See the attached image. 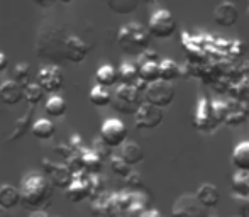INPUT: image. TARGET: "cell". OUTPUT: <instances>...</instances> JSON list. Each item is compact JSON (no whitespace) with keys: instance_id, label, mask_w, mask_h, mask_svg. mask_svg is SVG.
Wrapping results in <instances>:
<instances>
[{"instance_id":"cell-1","label":"cell","mask_w":249,"mask_h":217,"mask_svg":"<svg viewBox=\"0 0 249 217\" xmlns=\"http://www.w3.org/2000/svg\"><path fill=\"white\" fill-rule=\"evenodd\" d=\"M20 194V204L31 212L34 211H44L48 207L53 197V185L48 181V178L43 173H33L26 175L22 180V185L19 188Z\"/></svg>"},{"instance_id":"cell-2","label":"cell","mask_w":249,"mask_h":217,"mask_svg":"<svg viewBox=\"0 0 249 217\" xmlns=\"http://www.w3.org/2000/svg\"><path fill=\"white\" fill-rule=\"evenodd\" d=\"M151 43V36L142 24L139 22H127L119 29L117 33V44L124 53L127 54H142L148 51Z\"/></svg>"},{"instance_id":"cell-3","label":"cell","mask_w":249,"mask_h":217,"mask_svg":"<svg viewBox=\"0 0 249 217\" xmlns=\"http://www.w3.org/2000/svg\"><path fill=\"white\" fill-rule=\"evenodd\" d=\"M66 34L61 29H46L41 31L36 43V53L39 58L48 59H63V43Z\"/></svg>"},{"instance_id":"cell-4","label":"cell","mask_w":249,"mask_h":217,"mask_svg":"<svg viewBox=\"0 0 249 217\" xmlns=\"http://www.w3.org/2000/svg\"><path fill=\"white\" fill-rule=\"evenodd\" d=\"M142 102H144L142 93L138 92L134 87L129 85H119L115 89V92L112 93L110 100L114 110L124 115H134L138 112V108L142 106Z\"/></svg>"},{"instance_id":"cell-5","label":"cell","mask_w":249,"mask_h":217,"mask_svg":"<svg viewBox=\"0 0 249 217\" xmlns=\"http://www.w3.org/2000/svg\"><path fill=\"white\" fill-rule=\"evenodd\" d=\"M146 29H148L149 36L158 37V39H168V37L173 36L175 31H177V20L171 16L170 10L158 9L151 14Z\"/></svg>"},{"instance_id":"cell-6","label":"cell","mask_w":249,"mask_h":217,"mask_svg":"<svg viewBox=\"0 0 249 217\" xmlns=\"http://www.w3.org/2000/svg\"><path fill=\"white\" fill-rule=\"evenodd\" d=\"M142 99H144L146 104L163 110L164 107L171 106V102L175 100L173 83L161 82V80H158V82H154V83H149V85L146 87L144 93H142Z\"/></svg>"},{"instance_id":"cell-7","label":"cell","mask_w":249,"mask_h":217,"mask_svg":"<svg viewBox=\"0 0 249 217\" xmlns=\"http://www.w3.org/2000/svg\"><path fill=\"white\" fill-rule=\"evenodd\" d=\"M100 141L108 148H121L127 141V127L121 119L110 117L100 127Z\"/></svg>"},{"instance_id":"cell-8","label":"cell","mask_w":249,"mask_h":217,"mask_svg":"<svg viewBox=\"0 0 249 217\" xmlns=\"http://www.w3.org/2000/svg\"><path fill=\"white\" fill-rule=\"evenodd\" d=\"M37 85L41 87L44 93H51L56 95L65 85V75H63L61 68L56 65H48L37 72Z\"/></svg>"},{"instance_id":"cell-9","label":"cell","mask_w":249,"mask_h":217,"mask_svg":"<svg viewBox=\"0 0 249 217\" xmlns=\"http://www.w3.org/2000/svg\"><path fill=\"white\" fill-rule=\"evenodd\" d=\"M41 163H43V171L46 175L48 181L54 187L61 188V190H66L73 180V173L68 170V166L65 163H56L48 158H43Z\"/></svg>"},{"instance_id":"cell-10","label":"cell","mask_w":249,"mask_h":217,"mask_svg":"<svg viewBox=\"0 0 249 217\" xmlns=\"http://www.w3.org/2000/svg\"><path fill=\"white\" fill-rule=\"evenodd\" d=\"M171 217H209V209L203 207L195 195H181L171 207Z\"/></svg>"},{"instance_id":"cell-11","label":"cell","mask_w":249,"mask_h":217,"mask_svg":"<svg viewBox=\"0 0 249 217\" xmlns=\"http://www.w3.org/2000/svg\"><path fill=\"white\" fill-rule=\"evenodd\" d=\"M136 66H138L139 80L144 82L146 85L160 80V59L154 51H144L142 54H139Z\"/></svg>"},{"instance_id":"cell-12","label":"cell","mask_w":249,"mask_h":217,"mask_svg":"<svg viewBox=\"0 0 249 217\" xmlns=\"http://www.w3.org/2000/svg\"><path fill=\"white\" fill-rule=\"evenodd\" d=\"M163 110L154 106L142 102V106L138 108V112L134 114L136 127L141 131H149V129H156L158 126L163 122Z\"/></svg>"},{"instance_id":"cell-13","label":"cell","mask_w":249,"mask_h":217,"mask_svg":"<svg viewBox=\"0 0 249 217\" xmlns=\"http://www.w3.org/2000/svg\"><path fill=\"white\" fill-rule=\"evenodd\" d=\"M65 197L73 204H78L87 199H90V187H89V173L78 171L73 173V180L65 190Z\"/></svg>"},{"instance_id":"cell-14","label":"cell","mask_w":249,"mask_h":217,"mask_svg":"<svg viewBox=\"0 0 249 217\" xmlns=\"http://www.w3.org/2000/svg\"><path fill=\"white\" fill-rule=\"evenodd\" d=\"M90 53V46L78 36H66L63 43V59L71 63H82Z\"/></svg>"},{"instance_id":"cell-15","label":"cell","mask_w":249,"mask_h":217,"mask_svg":"<svg viewBox=\"0 0 249 217\" xmlns=\"http://www.w3.org/2000/svg\"><path fill=\"white\" fill-rule=\"evenodd\" d=\"M237 19H239V10L232 2L219 3L213 10V20L220 27H232L237 22Z\"/></svg>"},{"instance_id":"cell-16","label":"cell","mask_w":249,"mask_h":217,"mask_svg":"<svg viewBox=\"0 0 249 217\" xmlns=\"http://www.w3.org/2000/svg\"><path fill=\"white\" fill-rule=\"evenodd\" d=\"M24 99V89L14 80H3L0 83V100L5 106H17Z\"/></svg>"},{"instance_id":"cell-17","label":"cell","mask_w":249,"mask_h":217,"mask_svg":"<svg viewBox=\"0 0 249 217\" xmlns=\"http://www.w3.org/2000/svg\"><path fill=\"white\" fill-rule=\"evenodd\" d=\"M249 115V108L248 104L243 102H226V117H224V122L229 126H239L243 124Z\"/></svg>"},{"instance_id":"cell-18","label":"cell","mask_w":249,"mask_h":217,"mask_svg":"<svg viewBox=\"0 0 249 217\" xmlns=\"http://www.w3.org/2000/svg\"><path fill=\"white\" fill-rule=\"evenodd\" d=\"M212 108H210V100L207 97H200L197 104V110H195L194 124L200 131H209L212 127Z\"/></svg>"},{"instance_id":"cell-19","label":"cell","mask_w":249,"mask_h":217,"mask_svg":"<svg viewBox=\"0 0 249 217\" xmlns=\"http://www.w3.org/2000/svg\"><path fill=\"white\" fill-rule=\"evenodd\" d=\"M34 110L36 108L31 107L29 110L26 112V114L22 115V117H19L16 121V124H14V129L9 132V136H7V143H14V141H19L22 136H26L27 132L31 131V127H33V117H34Z\"/></svg>"},{"instance_id":"cell-20","label":"cell","mask_w":249,"mask_h":217,"mask_svg":"<svg viewBox=\"0 0 249 217\" xmlns=\"http://www.w3.org/2000/svg\"><path fill=\"white\" fill-rule=\"evenodd\" d=\"M121 156L122 160H124L125 164H129V166H136V164H139L144 160V151H142V148L138 145V143L134 141H125L124 145L121 146Z\"/></svg>"},{"instance_id":"cell-21","label":"cell","mask_w":249,"mask_h":217,"mask_svg":"<svg viewBox=\"0 0 249 217\" xmlns=\"http://www.w3.org/2000/svg\"><path fill=\"white\" fill-rule=\"evenodd\" d=\"M195 197H197V200L205 209L217 207V204H219V200H220L219 190H217V187H215V185H212V183H203V185H200L198 190H197V194H195Z\"/></svg>"},{"instance_id":"cell-22","label":"cell","mask_w":249,"mask_h":217,"mask_svg":"<svg viewBox=\"0 0 249 217\" xmlns=\"http://www.w3.org/2000/svg\"><path fill=\"white\" fill-rule=\"evenodd\" d=\"M231 160L237 171L249 173V141H241L239 145L234 146Z\"/></svg>"},{"instance_id":"cell-23","label":"cell","mask_w":249,"mask_h":217,"mask_svg":"<svg viewBox=\"0 0 249 217\" xmlns=\"http://www.w3.org/2000/svg\"><path fill=\"white\" fill-rule=\"evenodd\" d=\"M80 162H82V168L85 173L89 175H99V171L104 166V162L92 151L90 148H83L78 151Z\"/></svg>"},{"instance_id":"cell-24","label":"cell","mask_w":249,"mask_h":217,"mask_svg":"<svg viewBox=\"0 0 249 217\" xmlns=\"http://www.w3.org/2000/svg\"><path fill=\"white\" fill-rule=\"evenodd\" d=\"M31 134L36 139H41V141H48L53 136L56 134V126L51 119L48 117H41L36 119L33 122V127H31Z\"/></svg>"},{"instance_id":"cell-25","label":"cell","mask_w":249,"mask_h":217,"mask_svg":"<svg viewBox=\"0 0 249 217\" xmlns=\"http://www.w3.org/2000/svg\"><path fill=\"white\" fill-rule=\"evenodd\" d=\"M20 204V194L19 188H16L10 183L0 185V207L10 211V209H16Z\"/></svg>"},{"instance_id":"cell-26","label":"cell","mask_w":249,"mask_h":217,"mask_svg":"<svg viewBox=\"0 0 249 217\" xmlns=\"http://www.w3.org/2000/svg\"><path fill=\"white\" fill-rule=\"evenodd\" d=\"M95 80L97 85L104 87V89H110L115 83L119 82L117 76V68H114L112 65H102L95 73Z\"/></svg>"},{"instance_id":"cell-27","label":"cell","mask_w":249,"mask_h":217,"mask_svg":"<svg viewBox=\"0 0 249 217\" xmlns=\"http://www.w3.org/2000/svg\"><path fill=\"white\" fill-rule=\"evenodd\" d=\"M117 76H119L121 85L134 87V83L139 80L138 66H136V63H129V61L122 63V65L117 68Z\"/></svg>"},{"instance_id":"cell-28","label":"cell","mask_w":249,"mask_h":217,"mask_svg":"<svg viewBox=\"0 0 249 217\" xmlns=\"http://www.w3.org/2000/svg\"><path fill=\"white\" fill-rule=\"evenodd\" d=\"M180 76V65L173 59L166 58L160 61V80L161 82L171 83Z\"/></svg>"},{"instance_id":"cell-29","label":"cell","mask_w":249,"mask_h":217,"mask_svg":"<svg viewBox=\"0 0 249 217\" xmlns=\"http://www.w3.org/2000/svg\"><path fill=\"white\" fill-rule=\"evenodd\" d=\"M66 100L59 95H51L48 99V102L44 104V110H46L48 117H53V119H58V117H63L66 114Z\"/></svg>"},{"instance_id":"cell-30","label":"cell","mask_w":249,"mask_h":217,"mask_svg":"<svg viewBox=\"0 0 249 217\" xmlns=\"http://www.w3.org/2000/svg\"><path fill=\"white\" fill-rule=\"evenodd\" d=\"M89 100L92 106L95 107H107L110 106V100H112V93L108 89H104V87L95 85L89 93Z\"/></svg>"},{"instance_id":"cell-31","label":"cell","mask_w":249,"mask_h":217,"mask_svg":"<svg viewBox=\"0 0 249 217\" xmlns=\"http://www.w3.org/2000/svg\"><path fill=\"white\" fill-rule=\"evenodd\" d=\"M232 188L236 195L243 199H249V173L236 171V175L232 177Z\"/></svg>"},{"instance_id":"cell-32","label":"cell","mask_w":249,"mask_h":217,"mask_svg":"<svg viewBox=\"0 0 249 217\" xmlns=\"http://www.w3.org/2000/svg\"><path fill=\"white\" fill-rule=\"evenodd\" d=\"M229 93L232 95V99L236 100V102L248 104L249 102V78H243L237 83H234L229 89Z\"/></svg>"},{"instance_id":"cell-33","label":"cell","mask_w":249,"mask_h":217,"mask_svg":"<svg viewBox=\"0 0 249 217\" xmlns=\"http://www.w3.org/2000/svg\"><path fill=\"white\" fill-rule=\"evenodd\" d=\"M44 92L41 90V87L37 83H29L24 87V100L29 104L31 107H36L37 104L43 102Z\"/></svg>"},{"instance_id":"cell-34","label":"cell","mask_w":249,"mask_h":217,"mask_svg":"<svg viewBox=\"0 0 249 217\" xmlns=\"http://www.w3.org/2000/svg\"><path fill=\"white\" fill-rule=\"evenodd\" d=\"M29 76H31V66L27 63H17L14 68V82L24 89L29 85Z\"/></svg>"},{"instance_id":"cell-35","label":"cell","mask_w":249,"mask_h":217,"mask_svg":"<svg viewBox=\"0 0 249 217\" xmlns=\"http://www.w3.org/2000/svg\"><path fill=\"white\" fill-rule=\"evenodd\" d=\"M107 5L108 9L117 14H131L132 10L138 9V2H134V0H110V2H107Z\"/></svg>"},{"instance_id":"cell-36","label":"cell","mask_w":249,"mask_h":217,"mask_svg":"<svg viewBox=\"0 0 249 217\" xmlns=\"http://www.w3.org/2000/svg\"><path fill=\"white\" fill-rule=\"evenodd\" d=\"M110 170H112V173L117 175V177L125 178L132 171V168L129 166V164H125L124 160H122L119 155H112L110 156Z\"/></svg>"},{"instance_id":"cell-37","label":"cell","mask_w":249,"mask_h":217,"mask_svg":"<svg viewBox=\"0 0 249 217\" xmlns=\"http://www.w3.org/2000/svg\"><path fill=\"white\" fill-rule=\"evenodd\" d=\"M90 149H92V151L95 153L97 156H99L102 162L112 156V149L108 148V146H105L104 143L100 141V139H95V141H93V148H90Z\"/></svg>"},{"instance_id":"cell-38","label":"cell","mask_w":249,"mask_h":217,"mask_svg":"<svg viewBox=\"0 0 249 217\" xmlns=\"http://www.w3.org/2000/svg\"><path fill=\"white\" fill-rule=\"evenodd\" d=\"M124 180H125V183H127L131 188H134V190H138V188H141V185H142V178H141V175L136 173V171H131V173H129L127 177L124 178Z\"/></svg>"},{"instance_id":"cell-39","label":"cell","mask_w":249,"mask_h":217,"mask_svg":"<svg viewBox=\"0 0 249 217\" xmlns=\"http://www.w3.org/2000/svg\"><path fill=\"white\" fill-rule=\"evenodd\" d=\"M7 66H9V58H7L5 53H2V51H0V73L5 72Z\"/></svg>"},{"instance_id":"cell-40","label":"cell","mask_w":249,"mask_h":217,"mask_svg":"<svg viewBox=\"0 0 249 217\" xmlns=\"http://www.w3.org/2000/svg\"><path fill=\"white\" fill-rule=\"evenodd\" d=\"M141 217H163V214L158 212V211H154V209H148V211L142 212Z\"/></svg>"},{"instance_id":"cell-41","label":"cell","mask_w":249,"mask_h":217,"mask_svg":"<svg viewBox=\"0 0 249 217\" xmlns=\"http://www.w3.org/2000/svg\"><path fill=\"white\" fill-rule=\"evenodd\" d=\"M29 217H51V216L48 214L46 211H34V212H31Z\"/></svg>"},{"instance_id":"cell-42","label":"cell","mask_w":249,"mask_h":217,"mask_svg":"<svg viewBox=\"0 0 249 217\" xmlns=\"http://www.w3.org/2000/svg\"><path fill=\"white\" fill-rule=\"evenodd\" d=\"M0 217H10L9 211H5V209H2V207H0Z\"/></svg>"},{"instance_id":"cell-43","label":"cell","mask_w":249,"mask_h":217,"mask_svg":"<svg viewBox=\"0 0 249 217\" xmlns=\"http://www.w3.org/2000/svg\"><path fill=\"white\" fill-rule=\"evenodd\" d=\"M248 14H249V7H248Z\"/></svg>"}]
</instances>
